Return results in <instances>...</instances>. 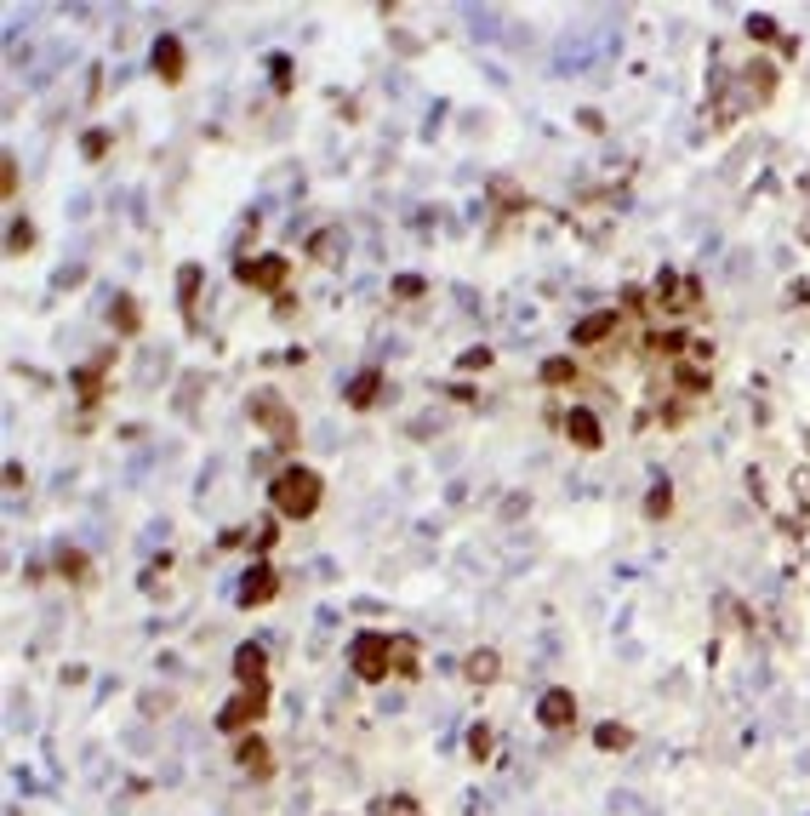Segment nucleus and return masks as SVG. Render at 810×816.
Masks as SVG:
<instances>
[{"label": "nucleus", "mask_w": 810, "mask_h": 816, "mask_svg": "<svg viewBox=\"0 0 810 816\" xmlns=\"http://www.w3.org/2000/svg\"><path fill=\"white\" fill-rule=\"evenodd\" d=\"M537 719L548 725V731H565V725L577 719V702H571V691H548V697L537 702Z\"/></svg>", "instance_id": "8"}, {"label": "nucleus", "mask_w": 810, "mask_h": 816, "mask_svg": "<svg viewBox=\"0 0 810 816\" xmlns=\"http://www.w3.org/2000/svg\"><path fill=\"white\" fill-rule=\"evenodd\" d=\"M86 155H92V160H103V155H109V138L92 132V138H86Z\"/></svg>", "instance_id": "24"}, {"label": "nucleus", "mask_w": 810, "mask_h": 816, "mask_svg": "<svg viewBox=\"0 0 810 816\" xmlns=\"http://www.w3.org/2000/svg\"><path fill=\"white\" fill-rule=\"evenodd\" d=\"M155 75H160V80H183V46H177L172 35L155 46Z\"/></svg>", "instance_id": "13"}, {"label": "nucleus", "mask_w": 810, "mask_h": 816, "mask_svg": "<svg viewBox=\"0 0 810 816\" xmlns=\"http://www.w3.org/2000/svg\"><path fill=\"white\" fill-rule=\"evenodd\" d=\"M611 332H616V309H593L588 320L571 326V342H577V349H593V342H605Z\"/></svg>", "instance_id": "6"}, {"label": "nucleus", "mask_w": 810, "mask_h": 816, "mask_svg": "<svg viewBox=\"0 0 810 816\" xmlns=\"http://www.w3.org/2000/svg\"><path fill=\"white\" fill-rule=\"evenodd\" d=\"M314 257H319V263H331V257L337 251H343V234H337V229H326V234H314V246H309Z\"/></svg>", "instance_id": "17"}, {"label": "nucleus", "mask_w": 810, "mask_h": 816, "mask_svg": "<svg viewBox=\"0 0 810 816\" xmlns=\"http://www.w3.org/2000/svg\"><path fill=\"white\" fill-rule=\"evenodd\" d=\"M234 274H240V286H251V291H274V297H280L291 263H286L280 251H268V257H240V269H234Z\"/></svg>", "instance_id": "3"}, {"label": "nucleus", "mask_w": 810, "mask_h": 816, "mask_svg": "<svg viewBox=\"0 0 810 816\" xmlns=\"http://www.w3.org/2000/svg\"><path fill=\"white\" fill-rule=\"evenodd\" d=\"M240 765H246V770H251V777H258V782H263V777H268V748H263L258 737H251V742H240Z\"/></svg>", "instance_id": "16"}, {"label": "nucleus", "mask_w": 810, "mask_h": 816, "mask_svg": "<svg viewBox=\"0 0 810 816\" xmlns=\"http://www.w3.org/2000/svg\"><path fill=\"white\" fill-rule=\"evenodd\" d=\"M263 702H268L263 685H240V697H234L223 714H218V725H223V731H246V725L263 719Z\"/></svg>", "instance_id": "5"}, {"label": "nucleus", "mask_w": 810, "mask_h": 816, "mask_svg": "<svg viewBox=\"0 0 810 816\" xmlns=\"http://www.w3.org/2000/svg\"><path fill=\"white\" fill-rule=\"evenodd\" d=\"M742 92H748V103H764L776 92V69L771 63H748V69H742Z\"/></svg>", "instance_id": "11"}, {"label": "nucleus", "mask_w": 810, "mask_h": 816, "mask_svg": "<svg viewBox=\"0 0 810 816\" xmlns=\"http://www.w3.org/2000/svg\"><path fill=\"white\" fill-rule=\"evenodd\" d=\"M0 171H6V178H0V189H6V195H17V160L6 155V166H0Z\"/></svg>", "instance_id": "25"}, {"label": "nucleus", "mask_w": 810, "mask_h": 816, "mask_svg": "<svg viewBox=\"0 0 810 816\" xmlns=\"http://www.w3.org/2000/svg\"><path fill=\"white\" fill-rule=\"evenodd\" d=\"M177 303H183V314H195V303H200V269L195 263L177 269Z\"/></svg>", "instance_id": "15"}, {"label": "nucleus", "mask_w": 810, "mask_h": 816, "mask_svg": "<svg viewBox=\"0 0 810 816\" xmlns=\"http://www.w3.org/2000/svg\"><path fill=\"white\" fill-rule=\"evenodd\" d=\"M319 474L314 468H280V474L268 480V503H274V514H286V520H309V514L319 508Z\"/></svg>", "instance_id": "1"}, {"label": "nucleus", "mask_w": 810, "mask_h": 816, "mask_svg": "<svg viewBox=\"0 0 810 816\" xmlns=\"http://www.w3.org/2000/svg\"><path fill=\"white\" fill-rule=\"evenodd\" d=\"M571 377H577L571 360H548V366H542V382H548V389H560V382H571Z\"/></svg>", "instance_id": "19"}, {"label": "nucleus", "mask_w": 810, "mask_h": 816, "mask_svg": "<svg viewBox=\"0 0 810 816\" xmlns=\"http://www.w3.org/2000/svg\"><path fill=\"white\" fill-rule=\"evenodd\" d=\"M457 366H462V372H485V366H491V349H462Z\"/></svg>", "instance_id": "23"}, {"label": "nucleus", "mask_w": 810, "mask_h": 816, "mask_svg": "<svg viewBox=\"0 0 810 816\" xmlns=\"http://www.w3.org/2000/svg\"><path fill=\"white\" fill-rule=\"evenodd\" d=\"M628 742V731H616V725H605V731H600V748H623Z\"/></svg>", "instance_id": "26"}, {"label": "nucleus", "mask_w": 810, "mask_h": 816, "mask_svg": "<svg viewBox=\"0 0 810 816\" xmlns=\"http://www.w3.org/2000/svg\"><path fill=\"white\" fill-rule=\"evenodd\" d=\"M565 434H571V445H577V451H600V445H605L600 423H593V412H582V405H571V417H565Z\"/></svg>", "instance_id": "7"}, {"label": "nucleus", "mask_w": 810, "mask_h": 816, "mask_svg": "<svg viewBox=\"0 0 810 816\" xmlns=\"http://www.w3.org/2000/svg\"><path fill=\"white\" fill-rule=\"evenodd\" d=\"M497 674V651H474L468 657V679H491Z\"/></svg>", "instance_id": "18"}, {"label": "nucleus", "mask_w": 810, "mask_h": 816, "mask_svg": "<svg viewBox=\"0 0 810 816\" xmlns=\"http://www.w3.org/2000/svg\"><path fill=\"white\" fill-rule=\"evenodd\" d=\"M115 326L120 332H137V303H132V297H115Z\"/></svg>", "instance_id": "21"}, {"label": "nucleus", "mask_w": 810, "mask_h": 816, "mask_svg": "<svg viewBox=\"0 0 810 816\" xmlns=\"http://www.w3.org/2000/svg\"><path fill=\"white\" fill-rule=\"evenodd\" d=\"M377 382H382V372L371 366V372H359L354 382H349V405L354 412H371V400H377Z\"/></svg>", "instance_id": "14"}, {"label": "nucleus", "mask_w": 810, "mask_h": 816, "mask_svg": "<svg viewBox=\"0 0 810 816\" xmlns=\"http://www.w3.org/2000/svg\"><path fill=\"white\" fill-rule=\"evenodd\" d=\"M394 662V634H359L354 639V674L359 679H382Z\"/></svg>", "instance_id": "4"}, {"label": "nucleus", "mask_w": 810, "mask_h": 816, "mask_svg": "<svg viewBox=\"0 0 810 816\" xmlns=\"http://www.w3.org/2000/svg\"><path fill=\"white\" fill-rule=\"evenodd\" d=\"M280 594V576H274L268 566H258V571H246V583H240V599L246 606H268V599Z\"/></svg>", "instance_id": "9"}, {"label": "nucleus", "mask_w": 810, "mask_h": 816, "mask_svg": "<svg viewBox=\"0 0 810 816\" xmlns=\"http://www.w3.org/2000/svg\"><path fill=\"white\" fill-rule=\"evenodd\" d=\"M6 246H12V251H29V246H35V229H29L24 218H17V223H12V234H6Z\"/></svg>", "instance_id": "22"}, {"label": "nucleus", "mask_w": 810, "mask_h": 816, "mask_svg": "<svg viewBox=\"0 0 810 816\" xmlns=\"http://www.w3.org/2000/svg\"><path fill=\"white\" fill-rule=\"evenodd\" d=\"M234 674H240V685H263V674H268L263 646H240L234 651Z\"/></svg>", "instance_id": "12"}, {"label": "nucleus", "mask_w": 810, "mask_h": 816, "mask_svg": "<svg viewBox=\"0 0 810 816\" xmlns=\"http://www.w3.org/2000/svg\"><path fill=\"white\" fill-rule=\"evenodd\" d=\"M708 382H714V372H708V349H696L691 360H679V389H685V394H708Z\"/></svg>", "instance_id": "10"}, {"label": "nucleus", "mask_w": 810, "mask_h": 816, "mask_svg": "<svg viewBox=\"0 0 810 816\" xmlns=\"http://www.w3.org/2000/svg\"><path fill=\"white\" fill-rule=\"evenodd\" d=\"M668 508H673V491H668V485H651V497H645V514H651V520H663Z\"/></svg>", "instance_id": "20"}, {"label": "nucleus", "mask_w": 810, "mask_h": 816, "mask_svg": "<svg viewBox=\"0 0 810 816\" xmlns=\"http://www.w3.org/2000/svg\"><path fill=\"white\" fill-rule=\"evenodd\" d=\"M251 423L268 428L280 451H291V445H297V417L286 412V400L274 394V389H258V394H251Z\"/></svg>", "instance_id": "2"}]
</instances>
